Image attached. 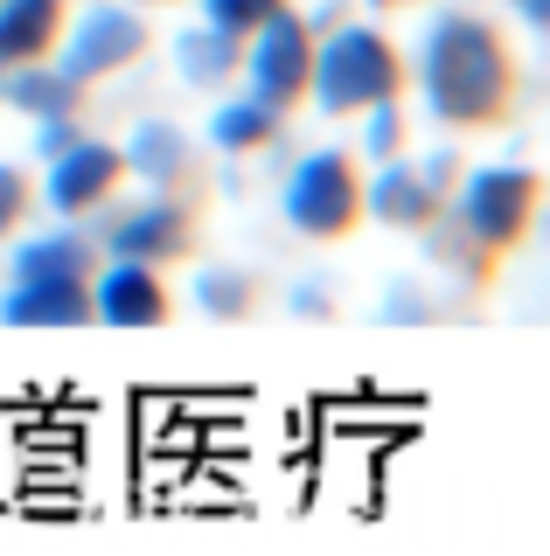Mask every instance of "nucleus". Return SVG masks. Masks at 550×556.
Listing matches in <instances>:
<instances>
[{
    "label": "nucleus",
    "mask_w": 550,
    "mask_h": 556,
    "mask_svg": "<svg viewBox=\"0 0 550 556\" xmlns=\"http://www.w3.org/2000/svg\"><path fill=\"white\" fill-rule=\"evenodd\" d=\"M502 8H509V14H515L523 28H537V35L550 28V0H502Z\"/></svg>",
    "instance_id": "bb28decb"
},
{
    "label": "nucleus",
    "mask_w": 550,
    "mask_h": 556,
    "mask_svg": "<svg viewBox=\"0 0 550 556\" xmlns=\"http://www.w3.org/2000/svg\"><path fill=\"white\" fill-rule=\"evenodd\" d=\"M28 147H36V161H49V153H63L71 139H84V118L77 112H49V118H28Z\"/></svg>",
    "instance_id": "393cba45"
},
{
    "label": "nucleus",
    "mask_w": 550,
    "mask_h": 556,
    "mask_svg": "<svg viewBox=\"0 0 550 556\" xmlns=\"http://www.w3.org/2000/svg\"><path fill=\"white\" fill-rule=\"evenodd\" d=\"M84 300H91V320L112 327V334H147V327L167 320L161 265H133V257H98L91 278H84Z\"/></svg>",
    "instance_id": "1a4fd4ad"
},
{
    "label": "nucleus",
    "mask_w": 550,
    "mask_h": 556,
    "mask_svg": "<svg viewBox=\"0 0 550 556\" xmlns=\"http://www.w3.org/2000/svg\"><path fill=\"white\" fill-rule=\"evenodd\" d=\"M118 181H126V167H118V139H98V132L71 139L63 153L42 161V202H49V216H63V223L98 216V208L118 195Z\"/></svg>",
    "instance_id": "6e6552de"
},
{
    "label": "nucleus",
    "mask_w": 550,
    "mask_h": 556,
    "mask_svg": "<svg viewBox=\"0 0 550 556\" xmlns=\"http://www.w3.org/2000/svg\"><path fill=\"white\" fill-rule=\"evenodd\" d=\"M147 49H153V28L133 0H84L77 14H63V35L49 49V63L84 91V84H105L118 70H133Z\"/></svg>",
    "instance_id": "20e7f679"
},
{
    "label": "nucleus",
    "mask_w": 550,
    "mask_h": 556,
    "mask_svg": "<svg viewBox=\"0 0 550 556\" xmlns=\"http://www.w3.org/2000/svg\"><path fill=\"white\" fill-rule=\"evenodd\" d=\"M237 42H245V35L196 22V28H182L175 42H167V63H175V77L188 84V91H210L216 98L223 84L237 77Z\"/></svg>",
    "instance_id": "2eb2a0df"
},
{
    "label": "nucleus",
    "mask_w": 550,
    "mask_h": 556,
    "mask_svg": "<svg viewBox=\"0 0 550 556\" xmlns=\"http://www.w3.org/2000/svg\"><path fill=\"white\" fill-rule=\"evenodd\" d=\"M411 167L425 174V188H433L439 202L453 195V181H460V153H453V147H433V153H418V161H411Z\"/></svg>",
    "instance_id": "a878e982"
},
{
    "label": "nucleus",
    "mask_w": 550,
    "mask_h": 556,
    "mask_svg": "<svg viewBox=\"0 0 550 556\" xmlns=\"http://www.w3.org/2000/svg\"><path fill=\"white\" fill-rule=\"evenodd\" d=\"M411 84H418V104L433 126H495L515 98V56L488 14L439 8L418 28Z\"/></svg>",
    "instance_id": "f257e3e1"
},
{
    "label": "nucleus",
    "mask_w": 550,
    "mask_h": 556,
    "mask_svg": "<svg viewBox=\"0 0 550 556\" xmlns=\"http://www.w3.org/2000/svg\"><path fill=\"white\" fill-rule=\"evenodd\" d=\"M418 237H425V257H433V265L453 278V286H480V271H488V257H495V251H480V243L460 230V223L446 216V208H439L433 223H425Z\"/></svg>",
    "instance_id": "6ab92c4d"
},
{
    "label": "nucleus",
    "mask_w": 550,
    "mask_h": 556,
    "mask_svg": "<svg viewBox=\"0 0 550 556\" xmlns=\"http://www.w3.org/2000/svg\"><path fill=\"white\" fill-rule=\"evenodd\" d=\"M286 313H293V320H328V313H335V292H328V278H321V271L293 278V286H286Z\"/></svg>",
    "instance_id": "b1692460"
},
{
    "label": "nucleus",
    "mask_w": 550,
    "mask_h": 556,
    "mask_svg": "<svg viewBox=\"0 0 550 556\" xmlns=\"http://www.w3.org/2000/svg\"><path fill=\"white\" fill-rule=\"evenodd\" d=\"M133 8H153V0H133ZM161 8H167V0H161Z\"/></svg>",
    "instance_id": "c85d7f7f"
},
{
    "label": "nucleus",
    "mask_w": 550,
    "mask_h": 556,
    "mask_svg": "<svg viewBox=\"0 0 550 556\" xmlns=\"http://www.w3.org/2000/svg\"><path fill=\"white\" fill-rule=\"evenodd\" d=\"M0 112H14V118L77 112V84L63 77L49 56H36V63H8V70H0Z\"/></svg>",
    "instance_id": "f3484780"
},
{
    "label": "nucleus",
    "mask_w": 550,
    "mask_h": 556,
    "mask_svg": "<svg viewBox=\"0 0 550 556\" xmlns=\"http://www.w3.org/2000/svg\"><path fill=\"white\" fill-rule=\"evenodd\" d=\"M307 63H314V28H307V14L286 8V0L237 42V77H245V91H258L265 104H279V112L307 98Z\"/></svg>",
    "instance_id": "423d86ee"
},
{
    "label": "nucleus",
    "mask_w": 550,
    "mask_h": 556,
    "mask_svg": "<svg viewBox=\"0 0 550 556\" xmlns=\"http://www.w3.org/2000/svg\"><path fill=\"white\" fill-rule=\"evenodd\" d=\"M202 8V22L210 28H230V35H251L258 22H265L272 8H279V0H196Z\"/></svg>",
    "instance_id": "5701e85b"
},
{
    "label": "nucleus",
    "mask_w": 550,
    "mask_h": 556,
    "mask_svg": "<svg viewBox=\"0 0 550 556\" xmlns=\"http://www.w3.org/2000/svg\"><path fill=\"white\" fill-rule=\"evenodd\" d=\"M439 320V292L425 278H390L384 300H376V327L384 334H418V327Z\"/></svg>",
    "instance_id": "aec40b11"
},
{
    "label": "nucleus",
    "mask_w": 550,
    "mask_h": 556,
    "mask_svg": "<svg viewBox=\"0 0 550 556\" xmlns=\"http://www.w3.org/2000/svg\"><path fill=\"white\" fill-rule=\"evenodd\" d=\"M279 132H286V112H279V104H265L258 91L216 98V112H210V147H216V153H230V161L279 147Z\"/></svg>",
    "instance_id": "4468645a"
},
{
    "label": "nucleus",
    "mask_w": 550,
    "mask_h": 556,
    "mask_svg": "<svg viewBox=\"0 0 550 556\" xmlns=\"http://www.w3.org/2000/svg\"><path fill=\"white\" fill-rule=\"evenodd\" d=\"M14 251H8V278H91V265H98V237L84 230V223H42V230H14L8 237Z\"/></svg>",
    "instance_id": "9b49d317"
},
{
    "label": "nucleus",
    "mask_w": 550,
    "mask_h": 556,
    "mask_svg": "<svg viewBox=\"0 0 550 556\" xmlns=\"http://www.w3.org/2000/svg\"><path fill=\"white\" fill-rule=\"evenodd\" d=\"M0 327L14 334H71L91 327V300L77 278H8L0 286Z\"/></svg>",
    "instance_id": "9d476101"
},
{
    "label": "nucleus",
    "mask_w": 550,
    "mask_h": 556,
    "mask_svg": "<svg viewBox=\"0 0 550 556\" xmlns=\"http://www.w3.org/2000/svg\"><path fill=\"white\" fill-rule=\"evenodd\" d=\"M28 202H36V181H28L14 161H0V243L28 223Z\"/></svg>",
    "instance_id": "4be33fe9"
},
{
    "label": "nucleus",
    "mask_w": 550,
    "mask_h": 556,
    "mask_svg": "<svg viewBox=\"0 0 550 556\" xmlns=\"http://www.w3.org/2000/svg\"><path fill=\"white\" fill-rule=\"evenodd\" d=\"M188 306L202 313V320H245L258 306V278L245 265H196L188 278Z\"/></svg>",
    "instance_id": "a211bd4d"
},
{
    "label": "nucleus",
    "mask_w": 550,
    "mask_h": 556,
    "mask_svg": "<svg viewBox=\"0 0 550 556\" xmlns=\"http://www.w3.org/2000/svg\"><path fill=\"white\" fill-rule=\"evenodd\" d=\"M460 167H467V161H460ZM537 202H543L537 167H523V161H488V167H467V174L453 181L446 216H453L460 230L480 243V251H509V243L529 237Z\"/></svg>",
    "instance_id": "7ed1b4c3"
},
{
    "label": "nucleus",
    "mask_w": 550,
    "mask_h": 556,
    "mask_svg": "<svg viewBox=\"0 0 550 556\" xmlns=\"http://www.w3.org/2000/svg\"><path fill=\"white\" fill-rule=\"evenodd\" d=\"M363 8H418V0H363Z\"/></svg>",
    "instance_id": "cd10ccee"
},
{
    "label": "nucleus",
    "mask_w": 550,
    "mask_h": 556,
    "mask_svg": "<svg viewBox=\"0 0 550 556\" xmlns=\"http://www.w3.org/2000/svg\"><path fill=\"white\" fill-rule=\"evenodd\" d=\"M398 84H404V56H398V42H390L384 28L349 22V14H341L335 28L314 35L307 98H314L328 118H355L376 98H398Z\"/></svg>",
    "instance_id": "f03ea898"
},
{
    "label": "nucleus",
    "mask_w": 550,
    "mask_h": 556,
    "mask_svg": "<svg viewBox=\"0 0 550 556\" xmlns=\"http://www.w3.org/2000/svg\"><path fill=\"white\" fill-rule=\"evenodd\" d=\"M118 167L140 188H175V181H188V167H196V139H188L175 118H140V126L118 139Z\"/></svg>",
    "instance_id": "ddd939ff"
},
{
    "label": "nucleus",
    "mask_w": 550,
    "mask_h": 556,
    "mask_svg": "<svg viewBox=\"0 0 550 556\" xmlns=\"http://www.w3.org/2000/svg\"><path fill=\"white\" fill-rule=\"evenodd\" d=\"M98 257H133V265H175V257H188V243H196V223H188V208L167 195V188H147L140 202L126 208H98Z\"/></svg>",
    "instance_id": "0eeeda50"
},
{
    "label": "nucleus",
    "mask_w": 550,
    "mask_h": 556,
    "mask_svg": "<svg viewBox=\"0 0 550 556\" xmlns=\"http://www.w3.org/2000/svg\"><path fill=\"white\" fill-rule=\"evenodd\" d=\"M376 174L363 181V216L384 223V230H425V223L439 216V195L425 188V174L404 161V153H390V161H370Z\"/></svg>",
    "instance_id": "f8f14e48"
},
{
    "label": "nucleus",
    "mask_w": 550,
    "mask_h": 556,
    "mask_svg": "<svg viewBox=\"0 0 550 556\" xmlns=\"http://www.w3.org/2000/svg\"><path fill=\"white\" fill-rule=\"evenodd\" d=\"M63 14H71V0H0V70L49 56L63 35Z\"/></svg>",
    "instance_id": "dca6fc26"
},
{
    "label": "nucleus",
    "mask_w": 550,
    "mask_h": 556,
    "mask_svg": "<svg viewBox=\"0 0 550 556\" xmlns=\"http://www.w3.org/2000/svg\"><path fill=\"white\" fill-rule=\"evenodd\" d=\"M355 118H363V161H390V153H404V112H398V98H376Z\"/></svg>",
    "instance_id": "412c9836"
},
{
    "label": "nucleus",
    "mask_w": 550,
    "mask_h": 556,
    "mask_svg": "<svg viewBox=\"0 0 550 556\" xmlns=\"http://www.w3.org/2000/svg\"><path fill=\"white\" fill-rule=\"evenodd\" d=\"M363 216V174H355V153L341 147H307L293 167L279 174V223L293 237H341Z\"/></svg>",
    "instance_id": "39448f33"
}]
</instances>
